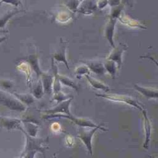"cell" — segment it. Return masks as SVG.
Wrapping results in <instances>:
<instances>
[{"label":"cell","mask_w":158,"mask_h":158,"mask_svg":"<svg viewBox=\"0 0 158 158\" xmlns=\"http://www.w3.org/2000/svg\"><path fill=\"white\" fill-rule=\"evenodd\" d=\"M22 120L0 115V127L7 130H20L22 127Z\"/></svg>","instance_id":"8992f818"},{"label":"cell","mask_w":158,"mask_h":158,"mask_svg":"<svg viewBox=\"0 0 158 158\" xmlns=\"http://www.w3.org/2000/svg\"><path fill=\"white\" fill-rule=\"evenodd\" d=\"M143 117H144V130H145V141L143 144V147L145 149L148 148L150 137H151V122L147 115V113L146 110L143 109L141 110Z\"/></svg>","instance_id":"4fadbf2b"},{"label":"cell","mask_w":158,"mask_h":158,"mask_svg":"<svg viewBox=\"0 0 158 158\" xmlns=\"http://www.w3.org/2000/svg\"><path fill=\"white\" fill-rule=\"evenodd\" d=\"M20 158H22V157H21V156H20Z\"/></svg>","instance_id":"f546056e"},{"label":"cell","mask_w":158,"mask_h":158,"mask_svg":"<svg viewBox=\"0 0 158 158\" xmlns=\"http://www.w3.org/2000/svg\"><path fill=\"white\" fill-rule=\"evenodd\" d=\"M127 48V47L125 44L120 43L117 47L114 48V49L110 52L107 59L111 60H113L114 62H115L117 64V67L118 68H120L121 64H122V54L126 50Z\"/></svg>","instance_id":"ba28073f"},{"label":"cell","mask_w":158,"mask_h":158,"mask_svg":"<svg viewBox=\"0 0 158 158\" xmlns=\"http://www.w3.org/2000/svg\"><path fill=\"white\" fill-rule=\"evenodd\" d=\"M1 2L9 4L15 7H18L22 4L20 0H1Z\"/></svg>","instance_id":"d4e9b609"},{"label":"cell","mask_w":158,"mask_h":158,"mask_svg":"<svg viewBox=\"0 0 158 158\" xmlns=\"http://www.w3.org/2000/svg\"><path fill=\"white\" fill-rule=\"evenodd\" d=\"M101 129L103 131H106L107 129L102 127L101 124L98 127L93 128L89 130H86L84 127H80L78 130V137L82 141L86 149H88V152L91 156L93 155V148H92V138L94 133L98 130Z\"/></svg>","instance_id":"3957f363"},{"label":"cell","mask_w":158,"mask_h":158,"mask_svg":"<svg viewBox=\"0 0 158 158\" xmlns=\"http://www.w3.org/2000/svg\"><path fill=\"white\" fill-rule=\"evenodd\" d=\"M97 96L101 97L110 101H118V102H125L128 105L132 106L140 110L144 109L143 106L139 102V101L135 98L126 95L122 94H96Z\"/></svg>","instance_id":"277c9868"},{"label":"cell","mask_w":158,"mask_h":158,"mask_svg":"<svg viewBox=\"0 0 158 158\" xmlns=\"http://www.w3.org/2000/svg\"><path fill=\"white\" fill-rule=\"evenodd\" d=\"M32 93L33 97L37 99H40L43 96L44 90L41 81H38V82L35 85V86L33 88Z\"/></svg>","instance_id":"44dd1931"},{"label":"cell","mask_w":158,"mask_h":158,"mask_svg":"<svg viewBox=\"0 0 158 158\" xmlns=\"http://www.w3.org/2000/svg\"><path fill=\"white\" fill-rule=\"evenodd\" d=\"M115 23H116V19L115 18L111 17L109 19L106 28V36L108 41L109 42L110 44L113 47V48L115 47L113 41V36H114V31L115 29Z\"/></svg>","instance_id":"9a60e30c"},{"label":"cell","mask_w":158,"mask_h":158,"mask_svg":"<svg viewBox=\"0 0 158 158\" xmlns=\"http://www.w3.org/2000/svg\"><path fill=\"white\" fill-rule=\"evenodd\" d=\"M20 10H10L7 12H6L5 14H2L1 16H0V29H2L4 28V26L6 25L7 21L12 17L14 15L19 13Z\"/></svg>","instance_id":"e0dca14e"},{"label":"cell","mask_w":158,"mask_h":158,"mask_svg":"<svg viewBox=\"0 0 158 158\" xmlns=\"http://www.w3.org/2000/svg\"><path fill=\"white\" fill-rule=\"evenodd\" d=\"M64 117L65 118H68L70 120H72L74 123L76 125H78V126L81 127H90V128H95L98 127L99 125H96L93 122H92L91 120L85 118H80V117H77L72 114L71 115H66V114H54V115H45V118H51V117Z\"/></svg>","instance_id":"5b68a950"},{"label":"cell","mask_w":158,"mask_h":158,"mask_svg":"<svg viewBox=\"0 0 158 158\" xmlns=\"http://www.w3.org/2000/svg\"><path fill=\"white\" fill-rule=\"evenodd\" d=\"M149 157H150V158H157V157H154V156H149Z\"/></svg>","instance_id":"f1b7e54d"},{"label":"cell","mask_w":158,"mask_h":158,"mask_svg":"<svg viewBox=\"0 0 158 158\" xmlns=\"http://www.w3.org/2000/svg\"><path fill=\"white\" fill-rule=\"evenodd\" d=\"M75 73L78 76H80L82 75H88L89 73V69H88V67L86 65H81L79 66L75 70Z\"/></svg>","instance_id":"cb8c5ba5"},{"label":"cell","mask_w":158,"mask_h":158,"mask_svg":"<svg viewBox=\"0 0 158 158\" xmlns=\"http://www.w3.org/2000/svg\"><path fill=\"white\" fill-rule=\"evenodd\" d=\"M85 77L87 78L88 82L90 83V85L94 88L102 89L105 92H107L109 91L110 88H109V86H107V85H106L101 81H100L91 77H89L88 75H85Z\"/></svg>","instance_id":"2e32d148"},{"label":"cell","mask_w":158,"mask_h":158,"mask_svg":"<svg viewBox=\"0 0 158 158\" xmlns=\"http://www.w3.org/2000/svg\"><path fill=\"white\" fill-rule=\"evenodd\" d=\"M22 125L23 127H22V129L28 135L32 137L36 136L39 128V125L38 123L33 121H30V119L25 118L24 120H22Z\"/></svg>","instance_id":"9c48e42d"},{"label":"cell","mask_w":158,"mask_h":158,"mask_svg":"<svg viewBox=\"0 0 158 158\" xmlns=\"http://www.w3.org/2000/svg\"><path fill=\"white\" fill-rule=\"evenodd\" d=\"M5 31H6V30H5L4 28H2V29H0V36H1V35L2 33H4Z\"/></svg>","instance_id":"83f0119b"},{"label":"cell","mask_w":158,"mask_h":158,"mask_svg":"<svg viewBox=\"0 0 158 158\" xmlns=\"http://www.w3.org/2000/svg\"><path fill=\"white\" fill-rule=\"evenodd\" d=\"M83 63L88 67L89 70L99 75H103L106 72L104 65L101 62L98 60H86L83 61Z\"/></svg>","instance_id":"7c38bea8"},{"label":"cell","mask_w":158,"mask_h":158,"mask_svg":"<svg viewBox=\"0 0 158 158\" xmlns=\"http://www.w3.org/2000/svg\"><path fill=\"white\" fill-rule=\"evenodd\" d=\"M106 72H109L112 78H115L117 70V64L113 60L107 59L104 64Z\"/></svg>","instance_id":"d6986e66"},{"label":"cell","mask_w":158,"mask_h":158,"mask_svg":"<svg viewBox=\"0 0 158 158\" xmlns=\"http://www.w3.org/2000/svg\"><path fill=\"white\" fill-rule=\"evenodd\" d=\"M41 83L43 87L44 93L50 94L52 92L54 77L49 73H42Z\"/></svg>","instance_id":"30bf717a"},{"label":"cell","mask_w":158,"mask_h":158,"mask_svg":"<svg viewBox=\"0 0 158 158\" xmlns=\"http://www.w3.org/2000/svg\"><path fill=\"white\" fill-rule=\"evenodd\" d=\"M13 94L24 105H29L34 102V97L30 94H22L14 93Z\"/></svg>","instance_id":"ac0fdd59"},{"label":"cell","mask_w":158,"mask_h":158,"mask_svg":"<svg viewBox=\"0 0 158 158\" xmlns=\"http://www.w3.org/2000/svg\"><path fill=\"white\" fill-rule=\"evenodd\" d=\"M72 98H70L67 100L62 101L61 102L58 103V104L54 107L45 110V113L46 115H51L54 114H66V115H71L70 111V105Z\"/></svg>","instance_id":"52a82bcc"},{"label":"cell","mask_w":158,"mask_h":158,"mask_svg":"<svg viewBox=\"0 0 158 158\" xmlns=\"http://www.w3.org/2000/svg\"><path fill=\"white\" fill-rule=\"evenodd\" d=\"M141 58H146V59H150L151 61H152V62L158 67V62H157L156 60H155L152 57H151V56H141Z\"/></svg>","instance_id":"484cf974"},{"label":"cell","mask_w":158,"mask_h":158,"mask_svg":"<svg viewBox=\"0 0 158 158\" xmlns=\"http://www.w3.org/2000/svg\"><path fill=\"white\" fill-rule=\"evenodd\" d=\"M35 56L33 55L32 56H30V59H29V62L31 63L32 67L33 68V69L35 70L36 73H37L38 75H41L43 72H41L40 70V68L38 67V60L36 57H35Z\"/></svg>","instance_id":"603a6c76"},{"label":"cell","mask_w":158,"mask_h":158,"mask_svg":"<svg viewBox=\"0 0 158 158\" xmlns=\"http://www.w3.org/2000/svg\"><path fill=\"white\" fill-rule=\"evenodd\" d=\"M70 98H72V96L67 95L62 93L61 91L57 92L56 93H54V97L53 100H55L57 102V103L61 102L62 101H64L65 100H67Z\"/></svg>","instance_id":"7402d4cb"},{"label":"cell","mask_w":158,"mask_h":158,"mask_svg":"<svg viewBox=\"0 0 158 158\" xmlns=\"http://www.w3.org/2000/svg\"><path fill=\"white\" fill-rule=\"evenodd\" d=\"M6 39V36L0 37V44H1L2 42H3Z\"/></svg>","instance_id":"4316f807"},{"label":"cell","mask_w":158,"mask_h":158,"mask_svg":"<svg viewBox=\"0 0 158 158\" xmlns=\"http://www.w3.org/2000/svg\"><path fill=\"white\" fill-rule=\"evenodd\" d=\"M20 130L23 133L26 138L25 148L20 155L22 158H35V156L37 152L44 153L46 148L43 146V144L46 143L48 139L30 136L25 131H24L22 127L20 129Z\"/></svg>","instance_id":"6da1fadb"},{"label":"cell","mask_w":158,"mask_h":158,"mask_svg":"<svg viewBox=\"0 0 158 158\" xmlns=\"http://www.w3.org/2000/svg\"><path fill=\"white\" fill-rule=\"evenodd\" d=\"M0 2H1V0H0Z\"/></svg>","instance_id":"4dcf8cb0"},{"label":"cell","mask_w":158,"mask_h":158,"mask_svg":"<svg viewBox=\"0 0 158 158\" xmlns=\"http://www.w3.org/2000/svg\"><path fill=\"white\" fill-rule=\"evenodd\" d=\"M0 104L7 108L19 112H23L26 109V106L21 102L14 94L0 90Z\"/></svg>","instance_id":"7a4b0ae2"},{"label":"cell","mask_w":158,"mask_h":158,"mask_svg":"<svg viewBox=\"0 0 158 158\" xmlns=\"http://www.w3.org/2000/svg\"><path fill=\"white\" fill-rule=\"evenodd\" d=\"M134 88L138 92L141 93L143 96L147 98L157 99L158 98V89H154L152 88L143 87L138 85H135Z\"/></svg>","instance_id":"5bb4252c"},{"label":"cell","mask_w":158,"mask_h":158,"mask_svg":"<svg viewBox=\"0 0 158 158\" xmlns=\"http://www.w3.org/2000/svg\"><path fill=\"white\" fill-rule=\"evenodd\" d=\"M53 59H55L57 62H63L65 65L66 67L69 69L68 62L66 59V43L63 42L61 40L59 48L54 54Z\"/></svg>","instance_id":"8fae6325"},{"label":"cell","mask_w":158,"mask_h":158,"mask_svg":"<svg viewBox=\"0 0 158 158\" xmlns=\"http://www.w3.org/2000/svg\"><path fill=\"white\" fill-rule=\"evenodd\" d=\"M58 77H59L60 82L62 83V84H64V85L69 86L70 88H72L74 89H75L76 91L78 90V86L77 85V83L73 80L70 79V78H69L66 76L59 75V74H58Z\"/></svg>","instance_id":"ffe728a7"}]
</instances>
